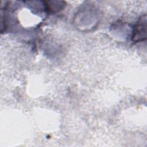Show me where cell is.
Listing matches in <instances>:
<instances>
[{"label": "cell", "mask_w": 147, "mask_h": 147, "mask_svg": "<svg viewBox=\"0 0 147 147\" xmlns=\"http://www.w3.org/2000/svg\"><path fill=\"white\" fill-rule=\"evenodd\" d=\"M146 38V16H142L139 18L133 29L131 39L134 42H140Z\"/></svg>", "instance_id": "cell-1"}]
</instances>
